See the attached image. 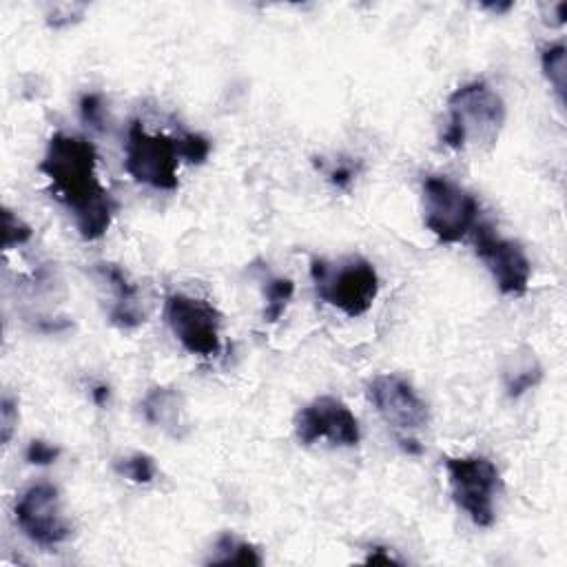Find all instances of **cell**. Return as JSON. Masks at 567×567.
Instances as JSON below:
<instances>
[{"label": "cell", "mask_w": 567, "mask_h": 567, "mask_svg": "<svg viewBox=\"0 0 567 567\" xmlns=\"http://www.w3.org/2000/svg\"><path fill=\"white\" fill-rule=\"evenodd\" d=\"M14 519L29 541L40 548H56L71 536V523L63 514V499L51 483H34L14 503Z\"/></svg>", "instance_id": "cell-9"}, {"label": "cell", "mask_w": 567, "mask_h": 567, "mask_svg": "<svg viewBox=\"0 0 567 567\" xmlns=\"http://www.w3.org/2000/svg\"><path fill=\"white\" fill-rule=\"evenodd\" d=\"M295 295V284L288 277H271L264 284V322H280L282 315L286 313L288 304H291Z\"/></svg>", "instance_id": "cell-17"}, {"label": "cell", "mask_w": 567, "mask_h": 567, "mask_svg": "<svg viewBox=\"0 0 567 567\" xmlns=\"http://www.w3.org/2000/svg\"><path fill=\"white\" fill-rule=\"evenodd\" d=\"M543 377V368L534 353L528 355H514L512 364L505 368V388H508L510 397H521L528 393Z\"/></svg>", "instance_id": "cell-15"}, {"label": "cell", "mask_w": 567, "mask_h": 567, "mask_svg": "<svg viewBox=\"0 0 567 567\" xmlns=\"http://www.w3.org/2000/svg\"><path fill=\"white\" fill-rule=\"evenodd\" d=\"M295 435L302 446L331 441L337 448H355L362 439L359 421L342 399L324 395L313 399L295 415Z\"/></svg>", "instance_id": "cell-11"}, {"label": "cell", "mask_w": 567, "mask_h": 567, "mask_svg": "<svg viewBox=\"0 0 567 567\" xmlns=\"http://www.w3.org/2000/svg\"><path fill=\"white\" fill-rule=\"evenodd\" d=\"M142 417L149 426L164 432L171 439H184L189 435L191 424L187 415V404L178 388L156 386L142 399Z\"/></svg>", "instance_id": "cell-12"}, {"label": "cell", "mask_w": 567, "mask_h": 567, "mask_svg": "<svg viewBox=\"0 0 567 567\" xmlns=\"http://www.w3.org/2000/svg\"><path fill=\"white\" fill-rule=\"evenodd\" d=\"M443 466L448 472L452 499L468 514L477 528H492L497 521V501L503 488L501 472L488 457H446Z\"/></svg>", "instance_id": "cell-5"}, {"label": "cell", "mask_w": 567, "mask_h": 567, "mask_svg": "<svg viewBox=\"0 0 567 567\" xmlns=\"http://www.w3.org/2000/svg\"><path fill=\"white\" fill-rule=\"evenodd\" d=\"M209 565H262V556L257 552L255 545L237 539L235 534L224 532L218 541L211 559L206 561Z\"/></svg>", "instance_id": "cell-14"}, {"label": "cell", "mask_w": 567, "mask_h": 567, "mask_svg": "<svg viewBox=\"0 0 567 567\" xmlns=\"http://www.w3.org/2000/svg\"><path fill=\"white\" fill-rule=\"evenodd\" d=\"M175 142H178L180 158L189 164H204L211 156V142L202 133H184L175 138Z\"/></svg>", "instance_id": "cell-19"}, {"label": "cell", "mask_w": 567, "mask_h": 567, "mask_svg": "<svg viewBox=\"0 0 567 567\" xmlns=\"http://www.w3.org/2000/svg\"><path fill=\"white\" fill-rule=\"evenodd\" d=\"M80 116L94 129H102L105 122V102L100 94H85L80 98Z\"/></svg>", "instance_id": "cell-21"}, {"label": "cell", "mask_w": 567, "mask_h": 567, "mask_svg": "<svg viewBox=\"0 0 567 567\" xmlns=\"http://www.w3.org/2000/svg\"><path fill=\"white\" fill-rule=\"evenodd\" d=\"M505 102L488 82L474 80L448 96V120L441 142L448 149H492L505 125Z\"/></svg>", "instance_id": "cell-2"}, {"label": "cell", "mask_w": 567, "mask_h": 567, "mask_svg": "<svg viewBox=\"0 0 567 567\" xmlns=\"http://www.w3.org/2000/svg\"><path fill=\"white\" fill-rule=\"evenodd\" d=\"M38 169L47 178L51 195L71 213L82 240H100L116 215V202L98 178L94 144L58 131L49 138Z\"/></svg>", "instance_id": "cell-1"}, {"label": "cell", "mask_w": 567, "mask_h": 567, "mask_svg": "<svg viewBox=\"0 0 567 567\" xmlns=\"http://www.w3.org/2000/svg\"><path fill=\"white\" fill-rule=\"evenodd\" d=\"M483 9H490L494 14H505L512 9V3H505V5H483Z\"/></svg>", "instance_id": "cell-27"}, {"label": "cell", "mask_w": 567, "mask_h": 567, "mask_svg": "<svg viewBox=\"0 0 567 567\" xmlns=\"http://www.w3.org/2000/svg\"><path fill=\"white\" fill-rule=\"evenodd\" d=\"M353 178H355V173H353V169L346 167V164H339L335 171H331V182L339 189H346L348 184L353 182Z\"/></svg>", "instance_id": "cell-24"}, {"label": "cell", "mask_w": 567, "mask_h": 567, "mask_svg": "<svg viewBox=\"0 0 567 567\" xmlns=\"http://www.w3.org/2000/svg\"><path fill=\"white\" fill-rule=\"evenodd\" d=\"M368 399L377 415L393 430L399 446L408 455H421L417 432L428 428L430 410L410 381L399 375H377L368 384Z\"/></svg>", "instance_id": "cell-4"}, {"label": "cell", "mask_w": 567, "mask_h": 567, "mask_svg": "<svg viewBox=\"0 0 567 567\" xmlns=\"http://www.w3.org/2000/svg\"><path fill=\"white\" fill-rule=\"evenodd\" d=\"M91 397H94L98 406H105L109 401V388L107 386H96L94 390H91Z\"/></svg>", "instance_id": "cell-26"}, {"label": "cell", "mask_w": 567, "mask_h": 567, "mask_svg": "<svg viewBox=\"0 0 567 567\" xmlns=\"http://www.w3.org/2000/svg\"><path fill=\"white\" fill-rule=\"evenodd\" d=\"M311 280L319 300L350 319L366 315L379 295V273L364 255L313 257Z\"/></svg>", "instance_id": "cell-3"}, {"label": "cell", "mask_w": 567, "mask_h": 567, "mask_svg": "<svg viewBox=\"0 0 567 567\" xmlns=\"http://www.w3.org/2000/svg\"><path fill=\"white\" fill-rule=\"evenodd\" d=\"M180 151L175 138L151 133L140 120H133L125 142V169L133 180L156 191L180 187Z\"/></svg>", "instance_id": "cell-7"}, {"label": "cell", "mask_w": 567, "mask_h": 567, "mask_svg": "<svg viewBox=\"0 0 567 567\" xmlns=\"http://www.w3.org/2000/svg\"><path fill=\"white\" fill-rule=\"evenodd\" d=\"M541 69L545 80L550 82L559 105H565L567 94V49L563 43H554L541 49Z\"/></svg>", "instance_id": "cell-16"}, {"label": "cell", "mask_w": 567, "mask_h": 567, "mask_svg": "<svg viewBox=\"0 0 567 567\" xmlns=\"http://www.w3.org/2000/svg\"><path fill=\"white\" fill-rule=\"evenodd\" d=\"M60 457V448L51 446V443L43 439H34L29 443L25 450V459L32 463V466H51Z\"/></svg>", "instance_id": "cell-22"}, {"label": "cell", "mask_w": 567, "mask_h": 567, "mask_svg": "<svg viewBox=\"0 0 567 567\" xmlns=\"http://www.w3.org/2000/svg\"><path fill=\"white\" fill-rule=\"evenodd\" d=\"M366 563H384V565H399L401 561L399 559H395L393 554H390L386 548H375L373 552H370L368 556H366Z\"/></svg>", "instance_id": "cell-25"}, {"label": "cell", "mask_w": 567, "mask_h": 567, "mask_svg": "<svg viewBox=\"0 0 567 567\" xmlns=\"http://www.w3.org/2000/svg\"><path fill=\"white\" fill-rule=\"evenodd\" d=\"M96 275L109 286L113 295V302L109 308V319L113 326L122 328V331H131L144 322V311L140 306L138 288L129 280V275L122 271L118 264H96Z\"/></svg>", "instance_id": "cell-13"}, {"label": "cell", "mask_w": 567, "mask_h": 567, "mask_svg": "<svg viewBox=\"0 0 567 567\" xmlns=\"http://www.w3.org/2000/svg\"><path fill=\"white\" fill-rule=\"evenodd\" d=\"M164 319L182 348L198 357L222 353V315L209 300L173 293L164 302Z\"/></svg>", "instance_id": "cell-8"}, {"label": "cell", "mask_w": 567, "mask_h": 567, "mask_svg": "<svg viewBox=\"0 0 567 567\" xmlns=\"http://www.w3.org/2000/svg\"><path fill=\"white\" fill-rule=\"evenodd\" d=\"M32 226L23 222L12 209H3V244L5 249H14V246H23L32 240Z\"/></svg>", "instance_id": "cell-20"}, {"label": "cell", "mask_w": 567, "mask_h": 567, "mask_svg": "<svg viewBox=\"0 0 567 567\" xmlns=\"http://www.w3.org/2000/svg\"><path fill=\"white\" fill-rule=\"evenodd\" d=\"M474 251L486 264L503 295H525L532 280V264L519 242L503 237L490 224H477L472 229Z\"/></svg>", "instance_id": "cell-10"}, {"label": "cell", "mask_w": 567, "mask_h": 567, "mask_svg": "<svg viewBox=\"0 0 567 567\" xmlns=\"http://www.w3.org/2000/svg\"><path fill=\"white\" fill-rule=\"evenodd\" d=\"M116 470L120 477L129 479L131 483H138V486H149L158 474L156 459L147 455V452H133V455L125 459H118Z\"/></svg>", "instance_id": "cell-18"}, {"label": "cell", "mask_w": 567, "mask_h": 567, "mask_svg": "<svg viewBox=\"0 0 567 567\" xmlns=\"http://www.w3.org/2000/svg\"><path fill=\"white\" fill-rule=\"evenodd\" d=\"M424 224L443 244H457L479 224L481 206L470 191L446 175H428L421 191Z\"/></svg>", "instance_id": "cell-6"}, {"label": "cell", "mask_w": 567, "mask_h": 567, "mask_svg": "<svg viewBox=\"0 0 567 567\" xmlns=\"http://www.w3.org/2000/svg\"><path fill=\"white\" fill-rule=\"evenodd\" d=\"M18 401L9 395L3 397V404H0V432H3V443L7 446L12 441L16 426H18Z\"/></svg>", "instance_id": "cell-23"}]
</instances>
